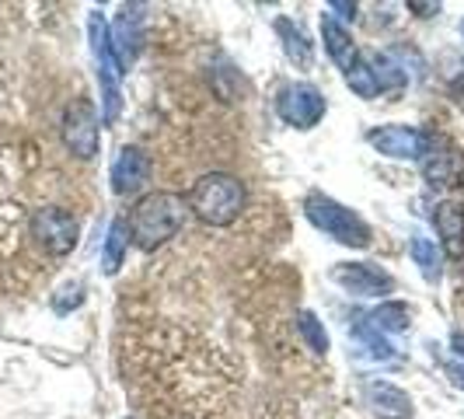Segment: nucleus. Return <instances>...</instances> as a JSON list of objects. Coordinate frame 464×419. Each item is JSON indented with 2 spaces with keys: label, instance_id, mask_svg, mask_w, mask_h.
Here are the masks:
<instances>
[{
  "label": "nucleus",
  "instance_id": "nucleus-1",
  "mask_svg": "<svg viewBox=\"0 0 464 419\" xmlns=\"http://www.w3.org/2000/svg\"><path fill=\"white\" fill-rule=\"evenodd\" d=\"M188 203L186 196L171 192V189H158V192H147L140 196L126 228H130V241L137 245L140 252H154L168 245L175 234L182 231L186 224Z\"/></svg>",
  "mask_w": 464,
  "mask_h": 419
},
{
  "label": "nucleus",
  "instance_id": "nucleus-2",
  "mask_svg": "<svg viewBox=\"0 0 464 419\" xmlns=\"http://www.w3.org/2000/svg\"><path fill=\"white\" fill-rule=\"evenodd\" d=\"M186 203L209 228H231L234 220L245 213L248 192H245V182L231 171H209L203 179H196V186L188 189Z\"/></svg>",
  "mask_w": 464,
  "mask_h": 419
},
{
  "label": "nucleus",
  "instance_id": "nucleus-3",
  "mask_svg": "<svg viewBox=\"0 0 464 419\" xmlns=\"http://www.w3.org/2000/svg\"><path fill=\"white\" fill-rule=\"evenodd\" d=\"M88 43H92L94 77H98V92H102V122L112 126L122 112V67L112 49V35H109V22L102 18V11H92L88 18Z\"/></svg>",
  "mask_w": 464,
  "mask_h": 419
},
{
  "label": "nucleus",
  "instance_id": "nucleus-4",
  "mask_svg": "<svg viewBox=\"0 0 464 419\" xmlns=\"http://www.w3.org/2000/svg\"><path fill=\"white\" fill-rule=\"evenodd\" d=\"M304 217L318 228L322 234H328L332 241L346 245V248H371L373 231L371 224L356 213V210L343 207L339 200H332L325 192H311L304 200Z\"/></svg>",
  "mask_w": 464,
  "mask_h": 419
},
{
  "label": "nucleus",
  "instance_id": "nucleus-5",
  "mask_svg": "<svg viewBox=\"0 0 464 419\" xmlns=\"http://www.w3.org/2000/svg\"><path fill=\"white\" fill-rule=\"evenodd\" d=\"M28 231L35 238V245L46 252V256L63 258L77 248V238H81V224L77 217L63 207H43L32 213V224Z\"/></svg>",
  "mask_w": 464,
  "mask_h": 419
},
{
  "label": "nucleus",
  "instance_id": "nucleus-6",
  "mask_svg": "<svg viewBox=\"0 0 464 419\" xmlns=\"http://www.w3.org/2000/svg\"><path fill=\"white\" fill-rule=\"evenodd\" d=\"M328 112V98L307 81H290L276 92V116L294 130H314Z\"/></svg>",
  "mask_w": 464,
  "mask_h": 419
},
{
  "label": "nucleus",
  "instance_id": "nucleus-7",
  "mask_svg": "<svg viewBox=\"0 0 464 419\" xmlns=\"http://www.w3.org/2000/svg\"><path fill=\"white\" fill-rule=\"evenodd\" d=\"M367 143H371L377 154L384 158H395V161H422L433 137L419 126H409V122H392V126H377L367 133Z\"/></svg>",
  "mask_w": 464,
  "mask_h": 419
},
{
  "label": "nucleus",
  "instance_id": "nucleus-8",
  "mask_svg": "<svg viewBox=\"0 0 464 419\" xmlns=\"http://www.w3.org/2000/svg\"><path fill=\"white\" fill-rule=\"evenodd\" d=\"M328 277L353 297H388L395 290V277L377 262H339L332 266Z\"/></svg>",
  "mask_w": 464,
  "mask_h": 419
},
{
  "label": "nucleus",
  "instance_id": "nucleus-9",
  "mask_svg": "<svg viewBox=\"0 0 464 419\" xmlns=\"http://www.w3.org/2000/svg\"><path fill=\"white\" fill-rule=\"evenodd\" d=\"M60 133H63V143H67V151L73 158L92 161L98 154V112H94L92 102H84V98L70 102Z\"/></svg>",
  "mask_w": 464,
  "mask_h": 419
},
{
  "label": "nucleus",
  "instance_id": "nucleus-10",
  "mask_svg": "<svg viewBox=\"0 0 464 419\" xmlns=\"http://www.w3.org/2000/svg\"><path fill=\"white\" fill-rule=\"evenodd\" d=\"M147 7L143 4H122L119 7V18L109 24V35H112V49H116V60L122 73L137 63L140 49H143V24H147Z\"/></svg>",
  "mask_w": 464,
  "mask_h": 419
},
{
  "label": "nucleus",
  "instance_id": "nucleus-11",
  "mask_svg": "<svg viewBox=\"0 0 464 419\" xmlns=\"http://www.w3.org/2000/svg\"><path fill=\"white\" fill-rule=\"evenodd\" d=\"M419 164H422V179H426L433 189L464 186V154L454 147V143H447V140L433 137L430 151H426V158H422Z\"/></svg>",
  "mask_w": 464,
  "mask_h": 419
},
{
  "label": "nucleus",
  "instance_id": "nucleus-12",
  "mask_svg": "<svg viewBox=\"0 0 464 419\" xmlns=\"http://www.w3.org/2000/svg\"><path fill=\"white\" fill-rule=\"evenodd\" d=\"M363 402L377 419H416V405H412L409 392L392 381H381V377L363 385Z\"/></svg>",
  "mask_w": 464,
  "mask_h": 419
},
{
  "label": "nucleus",
  "instance_id": "nucleus-13",
  "mask_svg": "<svg viewBox=\"0 0 464 419\" xmlns=\"http://www.w3.org/2000/svg\"><path fill=\"white\" fill-rule=\"evenodd\" d=\"M150 182V154L143 147H122L112 161V192L116 196H137Z\"/></svg>",
  "mask_w": 464,
  "mask_h": 419
},
{
  "label": "nucleus",
  "instance_id": "nucleus-14",
  "mask_svg": "<svg viewBox=\"0 0 464 419\" xmlns=\"http://www.w3.org/2000/svg\"><path fill=\"white\" fill-rule=\"evenodd\" d=\"M433 228H437V238H440L443 256L461 258L464 256V203L458 200H443L433 210Z\"/></svg>",
  "mask_w": 464,
  "mask_h": 419
},
{
  "label": "nucleus",
  "instance_id": "nucleus-15",
  "mask_svg": "<svg viewBox=\"0 0 464 419\" xmlns=\"http://www.w3.org/2000/svg\"><path fill=\"white\" fill-rule=\"evenodd\" d=\"M322 39H325L328 60H332L335 67L349 70V67H353V60L360 56V49H356V43H353L349 28L343 22H335L332 15H325V18H322Z\"/></svg>",
  "mask_w": 464,
  "mask_h": 419
},
{
  "label": "nucleus",
  "instance_id": "nucleus-16",
  "mask_svg": "<svg viewBox=\"0 0 464 419\" xmlns=\"http://www.w3.org/2000/svg\"><path fill=\"white\" fill-rule=\"evenodd\" d=\"M273 28H276L279 43H283V53H286V60H290L294 67L307 70L314 63V46H311V39L304 35L301 24L290 22V18H276Z\"/></svg>",
  "mask_w": 464,
  "mask_h": 419
},
{
  "label": "nucleus",
  "instance_id": "nucleus-17",
  "mask_svg": "<svg viewBox=\"0 0 464 419\" xmlns=\"http://www.w3.org/2000/svg\"><path fill=\"white\" fill-rule=\"evenodd\" d=\"M409 256L419 266V273L426 283H440L443 277V252L437 248V241H430L426 234H412L409 241Z\"/></svg>",
  "mask_w": 464,
  "mask_h": 419
},
{
  "label": "nucleus",
  "instance_id": "nucleus-18",
  "mask_svg": "<svg viewBox=\"0 0 464 419\" xmlns=\"http://www.w3.org/2000/svg\"><path fill=\"white\" fill-rule=\"evenodd\" d=\"M367 322H371L381 336H388V332H405V328L412 326V307L405 301H381L371 315H367Z\"/></svg>",
  "mask_w": 464,
  "mask_h": 419
},
{
  "label": "nucleus",
  "instance_id": "nucleus-19",
  "mask_svg": "<svg viewBox=\"0 0 464 419\" xmlns=\"http://www.w3.org/2000/svg\"><path fill=\"white\" fill-rule=\"evenodd\" d=\"M346 84L356 98H367V102L381 98V81H377V70H373L367 53H360V56L353 60V67L346 70Z\"/></svg>",
  "mask_w": 464,
  "mask_h": 419
},
{
  "label": "nucleus",
  "instance_id": "nucleus-20",
  "mask_svg": "<svg viewBox=\"0 0 464 419\" xmlns=\"http://www.w3.org/2000/svg\"><path fill=\"white\" fill-rule=\"evenodd\" d=\"M126 252H130V228H126V220H122V217H116V220L109 224L105 248H102V266H105V273H109V277L119 273V266H122Z\"/></svg>",
  "mask_w": 464,
  "mask_h": 419
},
{
  "label": "nucleus",
  "instance_id": "nucleus-21",
  "mask_svg": "<svg viewBox=\"0 0 464 419\" xmlns=\"http://www.w3.org/2000/svg\"><path fill=\"white\" fill-rule=\"evenodd\" d=\"M294 322H297V336L304 339V346L311 349L314 356H328L332 339H328V332H325V322H318L314 311H297Z\"/></svg>",
  "mask_w": 464,
  "mask_h": 419
},
{
  "label": "nucleus",
  "instance_id": "nucleus-22",
  "mask_svg": "<svg viewBox=\"0 0 464 419\" xmlns=\"http://www.w3.org/2000/svg\"><path fill=\"white\" fill-rule=\"evenodd\" d=\"M349 336L356 339V346L363 349L371 360H395V346L377 332V328L363 318V326H356V328H349Z\"/></svg>",
  "mask_w": 464,
  "mask_h": 419
},
{
  "label": "nucleus",
  "instance_id": "nucleus-23",
  "mask_svg": "<svg viewBox=\"0 0 464 419\" xmlns=\"http://www.w3.org/2000/svg\"><path fill=\"white\" fill-rule=\"evenodd\" d=\"M84 304V283L81 279H70V283H63L56 294H53V311L56 315H70L73 307H81Z\"/></svg>",
  "mask_w": 464,
  "mask_h": 419
},
{
  "label": "nucleus",
  "instance_id": "nucleus-24",
  "mask_svg": "<svg viewBox=\"0 0 464 419\" xmlns=\"http://www.w3.org/2000/svg\"><path fill=\"white\" fill-rule=\"evenodd\" d=\"M328 11H339V18H346V22H353L360 7H356V4H346V0H332V4H328Z\"/></svg>",
  "mask_w": 464,
  "mask_h": 419
},
{
  "label": "nucleus",
  "instance_id": "nucleus-25",
  "mask_svg": "<svg viewBox=\"0 0 464 419\" xmlns=\"http://www.w3.org/2000/svg\"><path fill=\"white\" fill-rule=\"evenodd\" d=\"M409 11H419L422 18H433V15H440V4H419V0H412Z\"/></svg>",
  "mask_w": 464,
  "mask_h": 419
},
{
  "label": "nucleus",
  "instance_id": "nucleus-26",
  "mask_svg": "<svg viewBox=\"0 0 464 419\" xmlns=\"http://www.w3.org/2000/svg\"><path fill=\"white\" fill-rule=\"evenodd\" d=\"M447 374L454 377V385H458V388H464V364L461 360H450V364H447Z\"/></svg>",
  "mask_w": 464,
  "mask_h": 419
},
{
  "label": "nucleus",
  "instance_id": "nucleus-27",
  "mask_svg": "<svg viewBox=\"0 0 464 419\" xmlns=\"http://www.w3.org/2000/svg\"><path fill=\"white\" fill-rule=\"evenodd\" d=\"M461 39H464V18H461Z\"/></svg>",
  "mask_w": 464,
  "mask_h": 419
}]
</instances>
